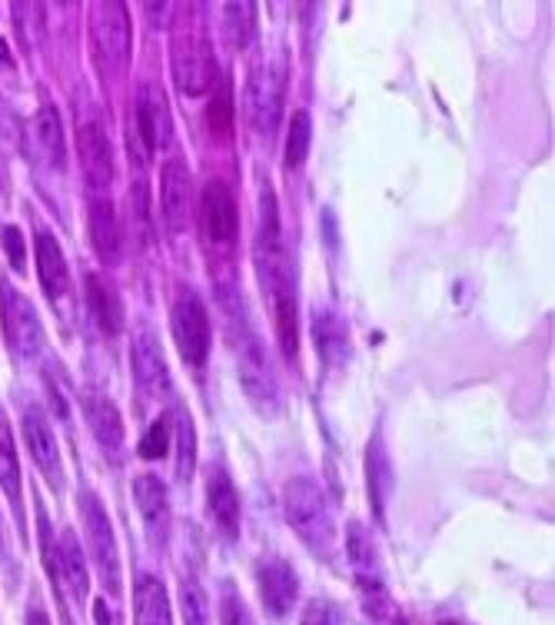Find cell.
<instances>
[{
  "label": "cell",
  "instance_id": "obj_1",
  "mask_svg": "<svg viewBox=\"0 0 555 625\" xmlns=\"http://www.w3.org/2000/svg\"><path fill=\"white\" fill-rule=\"evenodd\" d=\"M283 509H287V522L293 526V532L316 552V555H326L333 549V519H329V506H326V496L323 490L306 479V476H297L287 482L283 490Z\"/></svg>",
  "mask_w": 555,
  "mask_h": 625
},
{
  "label": "cell",
  "instance_id": "obj_2",
  "mask_svg": "<svg viewBox=\"0 0 555 625\" xmlns=\"http://www.w3.org/2000/svg\"><path fill=\"white\" fill-rule=\"evenodd\" d=\"M227 320L233 323L237 329V342H240V373H243V386L250 393V399L266 412L273 416L276 406H280V389H276V376H273V363L266 357V346L260 342L256 333H250L243 313H240V303L237 307H227Z\"/></svg>",
  "mask_w": 555,
  "mask_h": 625
},
{
  "label": "cell",
  "instance_id": "obj_3",
  "mask_svg": "<svg viewBox=\"0 0 555 625\" xmlns=\"http://www.w3.org/2000/svg\"><path fill=\"white\" fill-rule=\"evenodd\" d=\"M40 552L50 566V576L63 582L67 596L71 599H87L91 592V573H87V560L84 549L77 542V536L71 529H60L57 539H50V522L47 516H40Z\"/></svg>",
  "mask_w": 555,
  "mask_h": 625
},
{
  "label": "cell",
  "instance_id": "obj_4",
  "mask_svg": "<svg viewBox=\"0 0 555 625\" xmlns=\"http://www.w3.org/2000/svg\"><path fill=\"white\" fill-rule=\"evenodd\" d=\"M170 326H173V339L177 350L190 366L206 363V353H210V316H206L203 300L190 290L180 287L173 297V313H170Z\"/></svg>",
  "mask_w": 555,
  "mask_h": 625
},
{
  "label": "cell",
  "instance_id": "obj_5",
  "mask_svg": "<svg viewBox=\"0 0 555 625\" xmlns=\"http://www.w3.org/2000/svg\"><path fill=\"white\" fill-rule=\"evenodd\" d=\"M81 519H84V532H87V545H91L94 563H97V573H100L107 592L117 596V589H120V552H117L110 516H107L97 493H81Z\"/></svg>",
  "mask_w": 555,
  "mask_h": 625
},
{
  "label": "cell",
  "instance_id": "obj_6",
  "mask_svg": "<svg viewBox=\"0 0 555 625\" xmlns=\"http://www.w3.org/2000/svg\"><path fill=\"white\" fill-rule=\"evenodd\" d=\"M283 87H287V67L280 60H266L260 71L250 77V94H246V113L253 130L263 136H273L280 127L283 113Z\"/></svg>",
  "mask_w": 555,
  "mask_h": 625
},
{
  "label": "cell",
  "instance_id": "obj_7",
  "mask_svg": "<svg viewBox=\"0 0 555 625\" xmlns=\"http://www.w3.org/2000/svg\"><path fill=\"white\" fill-rule=\"evenodd\" d=\"M91 37H94V50L100 53V60L107 67H126L130 60V14L126 4H117V0H104V4H94L91 11Z\"/></svg>",
  "mask_w": 555,
  "mask_h": 625
},
{
  "label": "cell",
  "instance_id": "obj_8",
  "mask_svg": "<svg viewBox=\"0 0 555 625\" xmlns=\"http://www.w3.org/2000/svg\"><path fill=\"white\" fill-rule=\"evenodd\" d=\"M273 303V323H276V339H280L283 357L293 363L300 353V310H297V280H293V266L283 263V269L273 276L263 287Z\"/></svg>",
  "mask_w": 555,
  "mask_h": 625
},
{
  "label": "cell",
  "instance_id": "obj_9",
  "mask_svg": "<svg viewBox=\"0 0 555 625\" xmlns=\"http://www.w3.org/2000/svg\"><path fill=\"white\" fill-rule=\"evenodd\" d=\"M173 81L190 97L210 94L217 84V60H214L210 44L200 37H183L173 47Z\"/></svg>",
  "mask_w": 555,
  "mask_h": 625
},
{
  "label": "cell",
  "instance_id": "obj_10",
  "mask_svg": "<svg viewBox=\"0 0 555 625\" xmlns=\"http://www.w3.org/2000/svg\"><path fill=\"white\" fill-rule=\"evenodd\" d=\"M200 224H203V237L214 247H233L237 233H240V211L233 190L224 180H210L203 187L200 196Z\"/></svg>",
  "mask_w": 555,
  "mask_h": 625
},
{
  "label": "cell",
  "instance_id": "obj_11",
  "mask_svg": "<svg viewBox=\"0 0 555 625\" xmlns=\"http://www.w3.org/2000/svg\"><path fill=\"white\" fill-rule=\"evenodd\" d=\"M130 363H133V380L147 396L160 399L170 393V370L164 360V350L154 336V329L141 326L133 333V346H130Z\"/></svg>",
  "mask_w": 555,
  "mask_h": 625
},
{
  "label": "cell",
  "instance_id": "obj_12",
  "mask_svg": "<svg viewBox=\"0 0 555 625\" xmlns=\"http://www.w3.org/2000/svg\"><path fill=\"white\" fill-rule=\"evenodd\" d=\"M256 586H260V599L269 615H287L297 605L300 579H297L293 566L287 560H280V555H263L256 563Z\"/></svg>",
  "mask_w": 555,
  "mask_h": 625
},
{
  "label": "cell",
  "instance_id": "obj_13",
  "mask_svg": "<svg viewBox=\"0 0 555 625\" xmlns=\"http://www.w3.org/2000/svg\"><path fill=\"white\" fill-rule=\"evenodd\" d=\"M0 300H4V333H8L11 350H17L21 357H37L44 346V329H40L37 310L14 287H4Z\"/></svg>",
  "mask_w": 555,
  "mask_h": 625
},
{
  "label": "cell",
  "instance_id": "obj_14",
  "mask_svg": "<svg viewBox=\"0 0 555 625\" xmlns=\"http://www.w3.org/2000/svg\"><path fill=\"white\" fill-rule=\"evenodd\" d=\"M24 144H27V154L40 164V167H50V170H60L63 160H67V141H63V123H60V113L44 104L34 120L27 123L24 130Z\"/></svg>",
  "mask_w": 555,
  "mask_h": 625
},
{
  "label": "cell",
  "instance_id": "obj_15",
  "mask_svg": "<svg viewBox=\"0 0 555 625\" xmlns=\"http://www.w3.org/2000/svg\"><path fill=\"white\" fill-rule=\"evenodd\" d=\"M160 200H164V217L173 233H183L193 220V180L186 170L183 157L167 160L164 180H160Z\"/></svg>",
  "mask_w": 555,
  "mask_h": 625
},
{
  "label": "cell",
  "instance_id": "obj_16",
  "mask_svg": "<svg viewBox=\"0 0 555 625\" xmlns=\"http://www.w3.org/2000/svg\"><path fill=\"white\" fill-rule=\"evenodd\" d=\"M206 506H210V516L224 532V539L233 542L240 536V496L230 472L217 462L206 469Z\"/></svg>",
  "mask_w": 555,
  "mask_h": 625
},
{
  "label": "cell",
  "instance_id": "obj_17",
  "mask_svg": "<svg viewBox=\"0 0 555 625\" xmlns=\"http://www.w3.org/2000/svg\"><path fill=\"white\" fill-rule=\"evenodd\" d=\"M136 123H141L147 151H167L173 144V113L157 87H144L136 97Z\"/></svg>",
  "mask_w": 555,
  "mask_h": 625
},
{
  "label": "cell",
  "instance_id": "obj_18",
  "mask_svg": "<svg viewBox=\"0 0 555 625\" xmlns=\"http://www.w3.org/2000/svg\"><path fill=\"white\" fill-rule=\"evenodd\" d=\"M346 552H350V566L357 573V582L363 586V596H383L386 582H383V566L373 545V536L363 522H350V539H346Z\"/></svg>",
  "mask_w": 555,
  "mask_h": 625
},
{
  "label": "cell",
  "instance_id": "obj_19",
  "mask_svg": "<svg viewBox=\"0 0 555 625\" xmlns=\"http://www.w3.org/2000/svg\"><path fill=\"white\" fill-rule=\"evenodd\" d=\"M77 154L81 167L91 187H110L113 180V151L100 123H81L77 127Z\"/></svg>",
  "mask_w": 555,
  "mask_h": 625
},
{
  "label": "cell",
  "instance_id": "obj_20",
  "mask_svg": "<svg viewBox=\"0 0 555 625\" xmlns=\"http://www.w3.org/2000/svg\"><path fill=\"white\" fill-rule=\"evenodd\" d=\"M24 440H27V449L37 462V469L53 482L60 485L63 482V472H60V449H57V440L50 433V423L40 409H27L24 412Z\"/></svg>",
  "mask_w": 555,
  "mask_h": 625
},
{
  "label": "cell",
  "instance_id": "obj_21",
  "mask_svg": "<svg viewBox=\"0 0 555 625\" xmlns=\"http://www.w3.org/2000/svg\"><path fill=\"white\" fill-rule=\"evenodd\" d=\"M81 402H84V412H87V423L97 436V443L107 449V453H120L123 446V416L117 409V402L104 393H81Z\"/></svg>",
  "mask_w": 555,
  "mask_h": 625
},
{
  "label": "cell",
  "instance_id": "obj_22",
  "mask_svg": "<svg viewBox=\"0 0 555 625\" xmlns=\"http://www.w3.org/2000/svg\"><path fill=\"white\" fill-rule=\"evenodd\" d=\"M87 227H91V243L97 250V256L110 266L120 260V243H123V233H120V220H117V211L107 196H94L91 206H87Z\"/></svg>",
  "mask_w": 555,
  "mask_h": 625
},
{
  "label": "cell",
  "instance_id": "obj_23",
  "mask_svg": "<svg viewBox=\"0 0 555 625\" xmlns=\"http://www.w3.org/2000/svg\"><path fill=\"white\" fill-rule=\"evenodd\" d=\"M34 253H37V273H40V287L50 300H60L71 287V269H67L63 250L53 240L50 230H37L34 237Z\"/></svg>",
  "mask_w": 555,
  "mask_h": 625
},
{
  "label": "cell",
  "instance_id": "obj_24",
  "mask_svg": "<svg viewBox=\"0 0 555 625\" xmlns=\"http://www.w3.org/2000/svg\"><path fill=\"white\" fill-rule=\"evenodd\" d=\"M133 618L136 625H173L167 586L150 573L136 576L133 582Z\"/></svg>",
  "mask_w": 555,
  "mask_h": 625
},
{
  "label": "cell",
  "instance_id": "obj_25",
  "mask_svg": "<svg viewBox=\"0 0 555 625\" xmlns=\"http://www.w3.org/2000/svg\"><path fill=\"white\" fill-rule=\"evenodd\" d=\"M366 490H370V503H373L376 519H383L389 493H393V462H389V453H386L379 436H373L366 446Z\"/></svg>",
  "mask_w": 555,
  "mask_h": 625
},
{
  "label": "cell",
  "instance_id": "obj_26",
  "mask_svg": "<svg viewBox=\"0 0 555 625\" xmlns=\"http://www.w3.org/2000/svg\"><path fill=\"white\" fill-rule=\"evenodd\" d=\"M133 500H136V509H141V516L147 519V529H157L160 536L167 532V490H164V482L150 472L144 476H136L133 479Z\"/></svg>",
  "mask_w": 555,
  "mask_h": 625
},
{
  "label": "cell",
  "instance_id": "obj_27",
  "mask_svg": "<svg viewBox=\"0 0 555 625\" xmlns=\"http://www.w3.org/2000/svg\"><path fill=\"white\" fill-rule=\"evenodd\" d=\"M87 303H91L94 323L107 336H117L123 326V307L117 300V290L104 280V276H87Z\"/></svg>",
  "mask_w": 555,
  "mask_h": 625
},
{
  "label": "cell",
  "instance_id": "obj_28",
  "mask_svg": "<svg viewBox=\"0 0 555 625\" xmlns=\"http://www.w3.org/2000/svg\"><path fill=\"white\" fill-rule=\"evenodd\" d=\"M313 339H316V350L319 357L333 366V363H342L350 357V336H346V326L336 313L329 310H319L316 320H313Z\"/></svg>",
  "mask_w": 555,
  "mask_h": 625
},
{
  "label": "cell",
  "instance_id": "obj_29",
  "mask_svg": "<svg viewBox=\"0 0 555 625\" xmlns=\"http://www.w3.org/2000/svg\"><path fill=\"white\" fill-rule=\"evenodd\" d=\"M0 490L8 493L11 506L21 516V462H17L14 433L8 423H0Z\"/></svg>",
  "mask_w": 555,
  "mask_h": 625
},
{
  "label": "cell",
  "instance_id": "obj_30",
  "mask_svg": "<svg viewBox=\"0 0 555 625\" xmlns=\"http://www.w3.org/2000/svg\"><path fill=\"white\" fill-rule=\"evenodd\" d=\"M170 423L177 426V433H173V440H177V479L190 482V476L196 469V430H193V420L183 406L173 409Z\"/></svg>",
  "mask_w": 555,
  "mask_h": 625
},
{
  "label": "cell",
  "instance_id": "obj_31",
  "mask_svg": "<svg viewBox=\"0 0 555 625\" xmlns=\"http://www.w3.org/2000/svg\"><path fill=\"white\" fill-rule=\"evenodd\" d=\"M310 141H313V120L306 110H297L287 130V167L297 170L310 157Z\"/></svg>",
  "mask_w": 555,
  "mask_h": 625
},
{
  "label": "cell",
  "instance_id": "obj_32",
  "mask_svg": "<svg viewBox=\"0 0 555 625\" xmlns=\"http://www.w3.org/2000/svg\"><path fill=\"white\" fill-rule=\"evenodd\" d=\"M206 127L214 130L217 141H227L233 133V104H230V84H220L217 94L206 104Z\"/></svg>",
  "mask_w": 555,
  "mask_h": 625
},
{
  "label": "cell",
  "instance_id": "obj_33",
  "mask_svg": "<svg viewBox=\"0 0 555 625\" xmlns=\"http://www.w3.org/2000/svg\"><path fill=\"white\" fill-rule=\"evenodd\" d=\"M180 615H183V625H210V612H206V592L193 576H186L183 586H180Z\"/></svg>",
  "mask_w": 555,
  "mask_h": 625
},
{
  "label": "cell",
  "instance_id": "obj_34",
  "mask_svg": "<svg viewBox=\"0 0 555 625\" xmlns=\"http://www.w3.org/2000/svg\"><path fill=\"white\" fill-rule=\"evenodd\" d=\"M220 625H256L240 589L233 582L220 586Z\"/></svg>",
  "mask_w": 555,
  "mask_h": 625
},
{
  "label": "cell",
  "instance_id": "obj_35",
  "mask_svg": "<svg viewBox=\"0 0 555 625\" xmlns=\"http://www.w3.org/2000/svg\"><path fill=\"white\" fill-rule=\"evenodd\" d=\"M227 37L237 44V47H246L250 37H253V4H227Z\"/></svg>",
  "mask_w": 555,
  "mask_h": 625
},
{
  "label": "cell",
  "instance_id": "obj_36",
  "mask_svg": "<svg viewBox=\"0 0 555 625\" xmlns=\"http://www.w3.org/2000/svg\"><path fill=\"white\" fill-rule=\"evenodd\" d=\"M141 456L144 459H164L167 453H170V420H157L147 433H144V440H141Z\"/></svg>",
  "mask_w": 555,
  "mask_h": 625
},
{
  "label": "cell",
  "instance_id": "obj_37",
  "mask_svg": "<svg viewBox=\"0 0 555 625\" xmlns=\"http://www.w3.org/2000/svg\"><path fill=\"white\" fill-rule=\"evenodd\" d=\"M303 625H342V615L329 599H313L303 612Z\"/></svg>",
  "mask_w": 555,
  "mask_h": 625
},
{
  "label": "cell",
  "instance_id": "obj_38",
  "mask_svg": "<svg viewBox=\"0 0 555 625\" xmlns=\"http://www.w3.org/2000/svg\"><path fill=\"white\" fill-rule=\"evenodd\" d=\"M130 196H133V217H136V230H141V237L147 240V233H150V200H147V187H144V183H133Z\"/></svg>",
  "mask_w": 555,
  "mask_h": 625
},
{
  "label": "cell",
  "instance_id": "obj_39",
  "mask_svg": "<svg viewBox=\"0 0 555 625\" xmlns=\"http://www.w3.org/2000/svg\"><path fill=\"white\" fill-rule=\"evenodd\" d=\"M4 250H8V260L14 269H24V237L17 227H8L4 230Z\"/></svg>",
  "mask_w": 555,
  "mask_h": 625
},
{
  "label": "cell",
  "instance_id": "obj_40",
  "mask_svg": "<svg viewBox=\"0 0 555 625\" xmlns=\"http://www.w3.org/2000/svg\"><path fill=\"white\" fill-rule=\"evenodd\" d=\"M94 625H120L117 615H113V609H110L104 599H97V605H94Z\"/></svg>",
  "mask_w": 555,
  "mask_h": 625
},
{
  "label": "cell",
  "instance_id": "obj_41",
  "mask_svg": "<svg viewBox=\"0 0 555 625\" xmlns=\"http://www.w3.org/2000/svg\"><path fill=\"white\" fill-rule=\"evenodd\" d=\"M27 625H50V622H47V615H44L40 609H31V615H27Z\"/></svg>",
  "mask_w": 555,
  "mask_h": 625
},
{
  "label": "cell",
  "instance_id": "obj_42",
  "mask_svg": "<svg viewBox=\"0 0 555 625\" xmlns=\"http://www.w3.org/2000/svg\"><path fill=\"white\" fill-rule=\"evenodd\" d=\"M0 60L11 63V53H8V44H4V40H0Z\"/></svg>",
  "mask_w": 555,
  "mask_h": 625
}]
</instances>
